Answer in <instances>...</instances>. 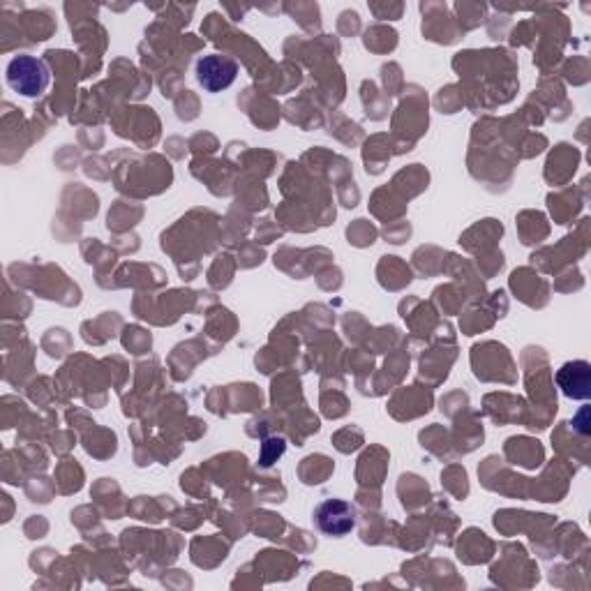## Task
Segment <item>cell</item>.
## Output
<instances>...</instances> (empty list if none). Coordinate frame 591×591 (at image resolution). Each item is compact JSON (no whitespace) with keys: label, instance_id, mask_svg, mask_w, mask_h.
I'll list each match as a JSON object with an SVG mask.
<instances>
[{"label":"cell","instance_id":"obj_1","mask_svg":"<svg viewBox=\"0 0 591 591\" xmlns=\"http://www.w3.org/2000/svg\"><path fill=\"white\" fill-rule=\"evenodd\" d=\"M7 84L12 91L26 97H37L49 88V70L35 56H17L7 65Z\"/></svg>","mask_w":591,"mask_h":591},{"label":"cell","instance_id":"obj_2","mask_svg":"<svg viewBox=\"0 0 591 591\" xmlns=\"http://www.w3.org/2000/svg\"><path fill=\"white\" fill-rule=\"evenodd\" d=\"M314 522L321 534L342 538L356 527V508L347 499H326L314 511Z\"/></svg>","mask_w":591,"mask_h":591},{"label":"cell","instance_id":"obj_3","mask_svg":"<svg viewBox=\"0 0 591 591\" xmlns=\"http://www.w3.org/2000/svg\"><path fill=\"white\" fill-rule=\"evenodd\" d=\"M238 65L222 54L204 56L197 63V81L208 93H220L236 81Z\"/></svg>","mask_w":591,"mask_h":591},{"label":"cell","instance_id":"obj_4","mask_svg":"<svg viewBox=\"0 0 591 591\" xmlns=\"http://www.w3.org/2000/svg\"><path fill=\"white\" fill-rule=\"evenodd\" d=\"M557 384L566 398L589 400L591 395V365L587 361H571L561 365L557 372Z\"/></svg>","mask_w":591,"mask_h":591},{"label":"cell","instance_id":"obj_5","mask_svg":"<svg viewBox=\"0 0 591 591\" xmlns=\"http://www.w3.org/2000/svg\"><path fill=\"white\" fill-rule=\"evenodd\" d=\"M284 453V439L282 437H271L264 441V446H261V465L264 467H271L275 460L280 458Z\"/></svg>","mask_w":591,"mask_h":591}]
</instances>
